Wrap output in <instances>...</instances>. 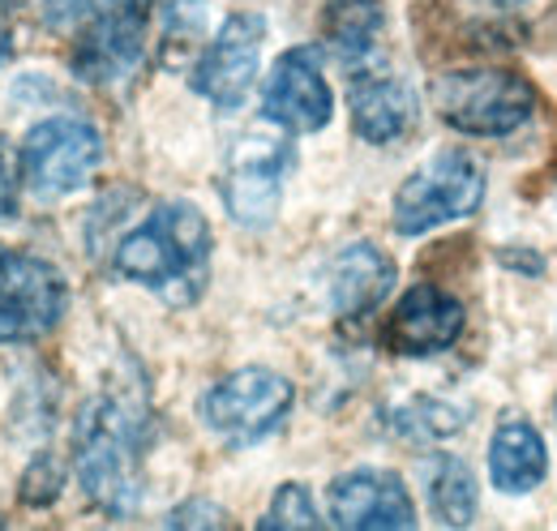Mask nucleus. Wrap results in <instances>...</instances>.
Here are the masks:
<instances>
[{"instance_id": "1", "label": "nucleus", "mask_w": 557, "mask_h": 531, "mask_svg": "<svg viewBox=\"0 0 557 531\" xmlns=\"http://www.w3.org/2000/svg\"><path fill=\"white\" fill-rule=\"evenodd\" d=\"M116 270L172 305H189L207 287L210 227L198 206L163 201L116 245Z\"/></svg>"}, {"instance_id": "2", "label": "nucleus", "mask_w": 557, "mask_h": 531, "mask_svg": "<svg viewBox=\"0 0 557 531\" xmlns=\"http://www.w3.org/2000/svg\"><path fill=\"white\" fill-rule=\"evenodd\" d=\"M146 420L121 395H95L77 420V480L108 515H129L141 502Z\"/></svg>"}, {"instance_id": "3", "label": "nucleus", "mask_w": 557, "mask_h": 531, "mask_svg": "<svg viewBox=\"0 0 557 531\" xmlns=\"http://www.w3.org/2000/svg\"><path fill=\"white\" fill-rule=\"evenodd\" d=\"M433 108L450 129L506 137L536 112V90L515 69H459L433 77Z\"/></svg>"}, {"instance_id": "4", "label": "nucleus", "mask_w": 557, "mask_h": 531, "mask_svg": "<svg viewBox=\"0 0 557 531\" xmlns=\"http://www.w3.org/2000/svg\"><path fill=\"white\" fill-rule=\"evenodd\" d=\"M485 198V168L468 150H437L395 194V227L420 236L450 219L472 214Z\"/></svg>"}, {"instance_id": "5", "label": "nucleus", "mask_w": 557, "mask_h": 531, "mask_svg": "<svg viewBox=\"0 0 557 531\" xmlns=\"http://www.w3.org/2000/svg\"><path fill=\"white\" fill-rule=\"evenodd\" d=\"M103 159V141L77 116H48L22 141V176L35 198H70L77 194Z\"/></svg>"}, {"instance_id": "6", "label": "nucleus", "mask_w": 557, "mask_h": 531, "mask_svg": "<svg viewBox=\"0 0 557 531\" xmlns=\"http://www.w3.org/2000/svg\"><path fill=\"white\" fill-rule=\"evenodd\" d=\"M292 411V382L275 369H240L210 386L202 398V420L227 446H253L271 437Z\"/></svg>"}, {"instance_id": "7", "label": "nucleus", "mask_w": 557, "mask_h": 531, "mask_svg": "<svg viewBox=\"0 0 557 531\" xmlns=\"http://www.w3.org/2000/svg\"><path fill=\"white\" fill-rule=\"evenodd\" d=\"M61 270L26 249L0 245V343H26L65 318Z\"/></svg>"}, {"instance_id": "8", "label": "nucleus", "mask_w": 557, "mask_h": 531, "mask_svg": "<svg viewBox=\"0 0 557 531\" xmlns=\"http://www.w3.org/2000/svg\"><path fill=\"white\" fill-rule=\"evenodd\" d=\"M292 168V150L283 137L249 133L232 146L227 172H223V201L227 214L245 227H267L278 210L283 176Z\"/></svg>"}, {"instance_id": "9", "label": "nucleus", "mask_w": 557, "mask_h": 531, "mask_svg": "<svg viewBox=\"0 0 557 531\" xmlns=\"http://www.w3.org/2000/svg\"><path fill=\"white\" fill-rule=\"evenodd\" d=\"M146 17L150 0H103V9L82 26L77 73L95 86L125 82L141 65L146 52Z\"/></svg>"}, {"instance_id": "10", "label": "nucleus", "mask_w": 557, "mask_h": 531, "mask_svg": "<svg viewBox=\"0 0 557 531\" xmlns=\"http://www.w3.org/2000/svg\"><path fill=\"white\" fill-rule=\"evenodd\" d=\"M262 44H267V22L258 13H232L194 69V90L219 108H236L258 77Z\"/></svg>"}, {"instance_id": "11", "label": "nucleus", "mask_w": 557, "mask_h": 531, "mask_svg": "<svg viewBox=\"0 0 557 531\" xmlns=\"http://www.w3.org/2000/svg\"><path fill=\"white\" fill-rule=\"evenodd\" d=\"M262 108L275 125L292 133H318L322 125H331L335 99H331V86L322 77V57L313 48L283 52L267 77Z\"/></svg>"}, {"instance_id": "12", "label": "nucleus", "mask_w": 557, "mask_h": 531, "mask_svg": "<svg viewBox=\"0 0 557 531\" xmlns=\"http://www.w3.org/2000/svg\"><path fill=\"white\" fill-rule=\"evenodd\" d=\"M331 515L348 531L364 528H412L417 510L408 497V484L395 471L360 467L331 484Z\"/></svg>"}, {"instance_id": "13", "label": "nucleus", "mask_w": 557, "mask_h": 531, "mask_svg": "<svg viewBox=\"0 0 557 531\" xmlns=\"http://www.w3.org/2000/svg\"><path fill=\"white\" fill-rule=\"evenodd\" d=\"M463 331V305L437 287H412L391 322H386V347L399 356H437Z\"/></svg>"}, {"instance_id": "14", "label": "nucleus", "mask_w": 557, "mask_h": 531, "mask_svg": "<svg viewBox=\"0 0 557 531\" xmlns=\"http://www.w3.org/2000/svg\"><path fill=\"white\" fill-rule=\"evenodd\" d=\"M326 287H331V309L339 318H364L369 309H377L391 287H395V266L391 258L377 249V245H348L331 274H326Z\"/></svg>"}, {"instance_id": "15", "label": "nucleus", "mask_w": 557, "mask_h": 531, "mask_svg": "<svg viewBox=\"0 0 557 531\" xmlns=\"http://www.w3.org/2000/svg\"><path fill=\"white\" fill-rule=\"evenodd\" d=\"M417 121V95L391 73H360L351 82V125L364 141H395Z\"/></svg>"}, {"instance_id": "16", "label": "nucleus", "mask_w": 557, "mask_h": 531, "mask_svg": "<svg viewBox=\"0 0 557 531\" xmlns=\"http://www.w3.org/2000/svg\"><path fill=\"white\" fill-rule=\"evenodd\" d=\"M549 471V450L528 420H502L488 446V476L502 493H532Z\"/></svg>"}, {"instance_id": "17", "label": "nucleus", "mask_w": 557, "mask_h": 531, "mask_svg": "<svg viewBox=\"0 0 557 531\" xmlns=\"http://www.w3.org/2000/svg\"><path fill=\"white\" fill-rule=\"evenodd\" d=\"M424 489H429V502H433V515L450 528L468 523L476 515V480L463 459H450V455H437L433 464L424 467Z\"/></svg>"}, {"instance_id": "18", "label": "nucleus", "mask_w": 557, "mask_h": 531, "mask_svg": "<svg viewBox=\"0 0 557 531\" xmlns=\"http://www.w3.org/2000/svg\"><path fill=\"white\" fill-rule=\"evenodd\" d=\"M377 35H382V4L377 0H331V9H326V44L344 61H360L373 48Z\"/></svg>"}, {"instance_id": "19", "label": "nucleus", "mask_w": 557, "mask_h": 531, "mask_svg": "<svg viewBox=\"0 0 557 531\" xmlns=\"http://www.w3.org/2000/svg\"><path fill=\"white\" fill-rule=\"evenodd\" d=\"M262 528L267 531L322 528V519H318V510H313V502H309V489H305V484H283L275 493V502H271V510L262 515Z\"/></svg>"}, {"instance_id": "20", "label": "nucleus", "mask_w": 557, "mask_h": 531, "mask_svg": "<svg viewBox=\"0 0 557 531\" xmlns=\"http://www.w3.org/2000/svg\"><path fill=\"white\" fill-rule=\"evenodd\" d=\"M399 429H404V437H450L459 429V416L437 403H417V407L399 411Z\"/></svg>"}, {"instance_id": "21", "label": "nucleus", "mask_w": 557, "mask_h": 531, "mask_svg": "<svg viewBox=\"0 0 557 531\" xmlns=\"http://www.w3.org/2000/svg\"><path fill=\"white\" fill-rule=\"evenodd\" d=\"M95 17L90 0H44V26L65 35V30H82Z\"/></svg>"}, {"instance_id": "22", "label": "nucleus", "mask_w": 557, "mask_h": 531, "mask_svg": "<svg viewBox=\"0 0 557 531\" xmlns=\"http://www.w3.org/2000/svg\"><path fill=\"white\" fill-rule=\"evenodd\" d=\"M17 155H13V146L0 137V219H9V214H17Z\"/></svg>"}, {"instance_id": "23", "label": "nucleus", "mask_w": 557, "mask_h": 531, "mask_svg": "<svg viewBox=\"0 0 557 531\" xmlns=\"http://www.w3.org/2000/svg\"><path fill=\"white\" fill-rule=\"evenodd\" d=\"M168 523H172V528H223L227 519H223L219 510H207V502H189V506L176 510Z\"/></svg>"}, {"instance_id": "24", "label": "nucleus", "mask_w": 557, "mask_h": 531, "mask_svg": "<svg viewBox=\"0 0 557 531\" xmlns=\"http://www.w3.org/2000/svg\"><path fill=\"white\" fill-rule=\"evenodd\" d=\"M9 57H13V35H9V26L0 22V65H4Z\"/></svg>"}, {"instance_id": "25", "label": "nucleus", "mask_w": 557, "mask_h": 531, "mask_svg": "<svg viewBox=\"0 0 557 531\" xmlns=\"http://www.w3.org/2000/svg\"><path fill=\"white\" fill-rule=\"evenodd\" d=\"M488 4H502V9H515V4H523V0H488Z\"/></svg>"}]
</instances>
